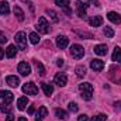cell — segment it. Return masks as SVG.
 Instances as JSON below:
<instances>
[{
  "instance_id": "19",
  "label": "cell",
  "mask_w": 121,
  "mask_h": 121,
  "mask_svg": "<svg viewBox=\"0 0 121 121\" xmlns=\"http://www.w3.org/2000/svg\"><path fill=\"white\" fill-rule=\"evenodd\" d=\"M10 13V4L7 1H0V14H9Z\"/></svg>"
},
{
  "instance_id": "9",
  "label": "cell",
  "mask_w": 121,
  "mask_h": 121,
  "mask_svg": "<svg viewBox=\"0 0 121 121\" xmlns=\"http://www.w3.org/2000/svg\"><path fill=\"white\" fill-rule=\"evenodd\" d=\"M0 99H1L4 103H10V104H11V101H13L14 96H13V93H11V91L1 90V91H0Z\"/></svg>"
},
{
  "instance_id": "7",
  "label": "cell",
  "mask_w": 121,
  "mask_h": 121,
  "mask_svg": "<svg viewBox=\"0 0 121 121\" xmlns=\"http://www.w3.org/2000/svg\"><path fill=\"white\" fill-rule=\"evenodd\" d=\"M17 69H18V72H20L23 76H28L31 73V66L27 62H20L18 66H17Z\"/></svg>"
},
{
  "instance_id": "33",
  "label": "cell",
  "mask_w": 121,
  "mask_h": 121,
  "mask_svg": "<svg viewBox=\"0 0 121 121\" xmlns=\"http://www.w3.org/2000/svg\"><path fill=\"white\" fill-rule=\"evenodd\" d=\"M76 32H78V34H79L80 37H86L87 39L93 38V35H91V34H89V32H85V31H76Z\"/></svg>"
},
{
  "instance_id": "44",
  "label": "cell",
  "mask_w": 121,
  "mask_h": 121,
  "mask_svg": "<svg viewBox=\"0 0 121 121\" xmlns=\"http://www.w3.org/2000/svg\"><path fill=\"white\" fill-rule=\"evenodd\" d=\"M21 1H30V0H21Z\"/></svg>"
},
{
  "instance_id": "23",
  "label": "cell",
  "mask_w": 121,
  "mask_h": 121,
  "mask_svg": "<svg viewBox=\"0 0 121 121\" xmlns=\"http://www.w3.org/2000/svg\"><path fill=\"white\" fill-rule=\"evenodd\" d=\"M42 90L47 96H51L54 93V86L51 83H42Z\"/></svg>"
},
{
  "instance_id": "45",
  "label": "cell",
  "mask_w": 121,
  "mask_h": 121,
  "mask_svg": "<svg viewBox=\"0 0 121 121\" xmlns=\"http://www.w3.org/2000/svg\"><path fill=\"white\" fill-rule=\"evenodd\" d=\"M120 85H121V79H120Z\"/></svg>"
},
{
  "instance_id": "38",
  "label": "cell",
  "mask_w": 121,
  "mask_h": 121,
  "mask_svg": "<svg viewBox=\"0 0 121 121\" xmlns=\"http://www.w3.org/2000/svg\"><path fill=\"white\" fill-rule=\"evenodd\" d=\"M34 111H35V108H34V107L31 106L30 108H28V114H34Z\"/></svg>"
},
{
  "instance_id": "25",
  "label": "cell",
  "mask_w": 121,
  "mask_h": 121,
  "mask_svg": "<svg viewBox=\"0 0 121 121\" xmlns=\"http://www.w3.org/2000/svg\"><path fill=\"white\" fill-rule=\"evenodd\" d=\"M55 114H56V117L59 118V120H68V113L65 111V110H62V108H56L55 110Z\"/></svg>"
},
{
  "instance_id": "1",
  "label": "cell",
  "mask_w": 121,
  "mask_h": 121,
  "mask_svg": "<svg viewBox=\"0 0 121 121\" xmlns=\"http://www.w3.org/2000/svg\"><path fill=\"white\" fill-rule=\"evenodd\" d=\"M79 89L82 91V99H85L87 101L93 99V86H91V83H80Z\"/></svg>"
},
{
  "instance_id": "42",
  "label": "cell",
  "mask_w": 121,
  "mask_h": 121,
  "mask_svg": "<svg viewBox=\"0 0 121 121\" xmlns=\"http://www.w3.org/2000/svg\"><path fill=\"white\" fill-rule=\"evenodd\" d=\"M17 121H27V118H26V117H18Z\"/></svg>"
},
{
  "instance_id": "18",
  "label": "cell",
  "mask_w": 121,
  "mask_h": 121,
  "mask_svg": "<svg viewBox=\"0 0 121 121\" xmlns=\"http://www.w3.org/2000/svg\"><path fill=\"white\" fill-rule=\"evenodd\" d=\"M56 6H59L60 9H63L66 13H70L69 11V0H55Z\"/></svg>"
},
{
  "instance_id": "17",
  "label": "cell",
  "mask_w": 121,
  "mask_h": 121,
  "mask_svg": "<svg viewBox=\"0 0 121 121\" xmlns=\"http://www.w3.org/2000/svg\"><path fill=\"white\" fill-rule=\"evenodd\" d=\"M27 104H28V99L27 97H20L17 100V108L18 110H26Z\"/></svg>"
},
{
  "instance_id": "16",
  "label": "cell",
  "mask_w": 121,
  "mask_h": 121,
  "mask_svg": "<svg viewBox=\"0 0 121 121\" xmlns=\"http://www.w3.org/2000/svg\"><path fill=\"white\" fill-rule=\"evenodd\" d=\"M16 55H17V49H16V47H14V45H9L7 49H6V56L11 59V58H14Z\"/></svg>"
},
{
  "instance_id": "13",
  "label": "cell",
  "mask_w": 121,
  "mask_h": 121,
  "mask_svg": "<svg viewBox=\"0 0 121 121\" xmlns=\"http://www.w3.org/2000/svg\"><path fill=\"white\" fill-rule=\"evenodd\" d=\"M89 24H90L91 27H100V26L103 24V17H101V16H94V17H91L90 20H89Z\"/></svg>"
},
{
  "instance_id": "27",
  "label": "cell",
  "mask_w": 121,
  "mask_h": 121,
  "mask_svg": "<svg viewBox=\"0 0 121 121\" xmlns=\"http://www.w3.org/2000/svg\"><path fill=\"white\" fill-rule=\"evenodd\" d=\"M47 14L51 17V20H52L54 23H58V21H59V17H58V14H56L54 10H47Z\"/></svg>"
},
{
  "instance_id": "3",
  "label": "cell",
  "mask_w": 121,
  "mask_h": 121,
  "mask_svg": "<svg viewBox=\"0 0 121 121\" xmlns=\"http://www.w3.org/2000/svg\"><path fill=\"white\" fill-rule=\"evenodd\" d=\"M37 30L41 34H48L51 31V27H49V24H48V21H47L45 17H39V20L37 23Z\"/></svg>"
},
{
  "instance_id": "22",
  "label": "cell",
  "mask_w": 121,
  "mask_h": 121,
  "mask_svg": "<svg viewBox=\"0 0 121 121\" xmlns=\"http://www.w3.org/2000/svg\"><path fill=\"white\" fill-rule=\"evenodd\" d=\"M78 10H83V11H86V9L90 6V1L89 0H78Z\"/></svg>"
},
{
  "instance_id": "11",
  "label": "cell",
  "mask_w": 121,
  "mask_h": 121,
  "mask_svg": "<svg viewBox=\"0 0 121 121\" xmlns=\"http://www.w3.org/2000/svg\"><path fill=\"white\" fill-rule=\"evenodd\" d=\"M107 18H108L111 23H114V24H121V16L118 13H116V11H110V13L107 14Z\"/></svg>"
},
{
  "instance_id": "31",
  "label": "cell",
  "mask_w": 121,
  "mask_h": 121,
  "mask_svg": "<svg viewBox=\"0 0 121 121\" xmlns=\"http://www.w3.org/2000/svg\"><path fill=\"white\" fill-rule=\"evenodd\" d=\"M107 120V116L106 114H97L96 117H93L91 121H106Z\"/></svg>"
},
{
  "instance_id": "29",
  "label": "cell",
  "mask_w": 121,
  "mask_h": 121,
  "mask_svg": "<svg viewBox=\"0 0 121 121\" xmlns=\"http://www.w3.org/2000/svg\"><path fill=\"white\" fill-rule=\"evenodd\" d=\"M47 114H48V110H47V107H44V106H41L39 108H38V117L39 118H44V117H47Z\"/></svg>"
},
{
  "instance_id": "21",
  "label": "cell",
  "mask_w": 121,
  "mask_h": 121,
  "mask_svg": "<svg viewBox=\"0 0 121 121\" xmlns=\"http://www.w3.org/2000/svg\"><path fill=\"white\" fill-rule=\"evenodd\" d=\"M75 72H76V76L78 78H83L86 75V66L85 65H78L76 69H75Z\"/></svg>"
},
{
  "instance_id": "8",
  "label": "cell",
  "mask_w": 121,
  "mask_h": 121,
  "mask_svg": "<svg viewBox=\"0 0 121 121\" xmlns=\"http://www.w3.org/2000/svg\"><path fill=\"white\" fill-rule=\"evenodd\" d=\"M68 45H69L68 37H65V35H58V37H56V47H58L59 49H65Z\"/></svg>"
},
{
  "instance_id": "40",
  "label": "cell",
  "mask_w": 121,
  "mask_h": 121,
  "mask_svg": "<svg viewBox=\"0 0 121 121\" xmlns=\"http://www.w3.org/2000/svg\"><path fill=\"white\" fill-rule=\"evenodd\" d=\"M3 56H4V51L0 48V59H3Z\"/></svg>"
},
{
  "instance_id": "41",
  "label": "cell",
  "mask_w": 121,
  "mask_h": 121,
  "mask_svg": "<svg viewBox=\"0 0 121 121\" xmlns=\"http://www.w3.org/2000/svg\"><path fill=\"white\" fill-rule=\"evenodd\" d=\"M91 3H94V6H97V7H99V6H100V4H99V1H97V0H91Z\"/></svg>"
},
{
  "instance_id": "26",
  "label": "cell",
  "mask_w": 121,
  "mask_h": 121,
  "mask_svg": "<svg viewBox=\"0 0 121 121\" xmlns=\"http://www.w3.org/2000/svg\"><path fill=\"white\" fill-rule=\"evenodd\" d=\"M11 110H13V107L10 106V103H4V101H3V103L0 104V111H1V113H10Z\"/></svg>"
},
{
  "instance_id": "43",
  "label": "cell",
  "mask_w": 121,
  "mask_h": 121,
  "mask_svg": "<svg viewBox=\"0 0 121 121\" xmlns=\"http://www.w3.org/2000/svg\"><path fill=\"white\" fill-rule=\"evenodd\" d=\"M35 121H42V118H39V117L37 116V117H35Z\"/></svg>"
},
{
  "instance_id": "28",
  "label": "cell",
  "mask_w": 121,
  "mask_h": 121,
  "mask_svg": "<svg viewBox=\"0 0 121 121\" xmlns=\"http://www.w3.org/2000/svg\"><path fill=\"white\" fill-rule=\"evenodd\" d=\"M30 41H31V44L37 45V44L39 42V35H38L37 32H31L30 34Z\"/></svg>"
},
{
  "instance_id": "6",
  "label": "cell",
  "mask_w": 121,
  "mask_h": 121,
  "mask_svg": "<svg viewBox=\"0 0 121 121\" xmlns=\"http://www.w3.org/2000/svg\"><path fill=\"white\" fill-rule=\"evenodd\" d=\"M23 91L27 93V94H32V96H35V94L38 93V87L35 86L34 82H30V83H26V85L23 86Z\"/></svg>"
},
{
  "instance_id": "39",
  "label": "cell",
  "mask_w": 121,
  "mask_h": 121,
  "mask_svg": "<svg viewBox=\"0 0 121 121\" xmlns=\"http://www.w3.org/2000/svg\"><path fill=\"white\" fill-rule=\"evenodd\" d=\"M56 63H58V66H63V59H58Z\"/></svg>"
},
{
  "instance_id": "12",
  "label": "cell",
  "mask_w": 121,
  "mask_h": 121,
  "mask_svg": "<svg viewBox=\"0 0 121 121\" xmlns=\"http://www.w3.org/2000/svg\"><path fill=\"white\" fill-rule=\"evenodd\" d=\"M6 83H7L9 86H11V87H18L20 79H18L17 76H7V78H6Z\"/></svg>"
},
{
  "instance_id": "5",
  "label": "cell",
  "mask_w": 121,
  "mask_h": 121,
  "mask_svg": "<svg viewBox=\"0 0 121 121\" xmlns=\"http://www.w3.org/2000/svg\"><path fill=\"white\" fill-rule=\"evenodd\" d=\"M54 82H55L58 86L63 87V86L68 83V76H66L63 72H59V73H56V75H55V78H54Z\"/></svg>"
},
{
  "instance_id": "35",
  "label": "cell",
  "mask_w": 121,
  "mask_h": 121,
  "mask_svg": "<svg viewBox=\"0 0 121 121\" xmlns=\"http://www.w3.org/2000/svg\"><path fill=\"white\" fill-rule=\"evenodd\" d=\"M78 121H89V117H87L86 114H82V116L78 117Z\"/></svg>"
},
{
  "instance_id": "37",
  "label": "cell",
  "mask_w": 121,
  "mask_h": 121,
  "mask_svg": "<svg viewBox=\"0 0 121 121\" xmlns=\"http://www.w3.org/2000/svg\"><path fill=\"white\" fill-rule=\"evenodd\" d=\"M6 121H16V120H14V116L9 113V116H7V118H6Z\"/></svg>"
},
{
  "instance_id": "30",
  "label": "cell",
  "mask_w": 121,
  "mask_h": 121,
  "mask_svg": "<svg viewBox=\"0 0 121 121\" xmlns=\"http://www.w3.org/2000/svg\"><path fill=\"white\" fill-rule=\"evenodd\" d=\"M104 35H106L107 38H113V37H114V30H113L111 27H106V28H104Z\"/></svg>"
},
{
  "instance_id": "24",
  "label": "cell",
  "mask_w": 121,
  "mask_h": 121,
  "mask_svg": "<svg viewBox=\"0 0 121 121\" xmlns=\"http://www.w3.org/2000/svg\"><path fill=\"white\" fill-rule=\"evenodd\" d=\"M34 65H35V68H37L38 73H39L41 76H44V75H45V68H44V65H42L39 60H37V59H34Z\"/></svg>"
},
{
  "instance_id": "36",
  "label": "cell",
  "mask_w": 121,
  "mask_h": 121,
  "mask_svg": "<svg viewBox=\"0 0 121 121\" xmlns=\"http://www.w3.org/2000/svg\"><path fill=\"white\" fill-rule=\"evenodd\" d=\"M78 14H79V17H82V18L86 17V11H83V10H78Z\"/></svg>"
},
{
  "instance_id": "4",
  "label": "cell",
  "mask_w": 121,
  "mask_h": 121,
  "mask_svg": "<svg viewBox=\"0 0 121 121\" xmlns=\"http://www.w3.org/2000/svg\"><path fill=\"white\" fill-rule=\"evenodd\" d=\"M70 55H72L75 59H80V58H83V55H85V49H83V47L79 45V44H73V45L70 47Z\"/></svg>"
},
{
  "instance_id": "14",
  "label": "cell",
  "mask_w": 121,
  "mask_h": 121,
  "mask_svg": "<svg viewBox=\"0 0 121 121\" xmlns=\"http://www.w3.org/2000/svg\"><path fill=\"white\" fill-rule=\"evenodd\" d=\"M94 54H97V55H100V56L106 55V54H107V47H106L104 44L96 45V47H94Z\"/></svg>"
},
{
  "instance_id": "20",
  "label": "cell",
  "mask_w": 121,
  "mask_h": 121,
  "mask_svg": "<svg viewBox=\"0 0 121 121\" xmlns=\"http://www.w3.org/2000/svg\"><path fill=\"white\" fill-rule=\"evenodd\" d=\"M111 59L114 60V62L121 63V48H118V47H116V48H114V52H113Z\"/></svg>"
},
{
  "instance_id": "34",
  "label": "cell",
  "mask_w": 121,
  "mask_h": 121,
  "mask_svg": "<svg viewBox=\"0 0 121 121\" xmlns=\"http://www.w3.org/2000/svg\"><path fill=\"white\" fill-rule=\"evenodd\" d=\"M6 42H7V38H6V35L0 31V45H1V44H6Z\"/></svg>"
},
{
  "instance_id": "15",
  "label": "cell",
  "mask_w": 121,
  "mask_h": 121,
  "mask_svg": "<svg viewBox=\"0 0 121 121\" xmlns=\"http://www.w3.org/2000/svg\"><path fill=\"white\" fill-rule=\"evenodd\" d=\"M13 11H14V16L17 17V20H18V21H24V18H26V14H24V11L21 10V7L16 6Z\"/></svg>"
},
{
  "instance_id": "32",
  "label": "cell",
  "mask_w": 121,
  "mask_h": 121,
  "mask_svg": "<svg viewBox=\"0 0 121 121\" xmlns=\"http://www.w3.org/2000/svg\"><path fill=\"white\" fill-rule=\"evenodd\" d=\"M69 110H70L72 113H76V111L79 110V107H78L76 103H69Z\"/></svg>"
},
{
  "instance_id": "10",
  "label": "cell",
  "mask_w": 121,
  "mask_h": 121,
  "mask_svg": "<svg viewBox=\"0 0 121 121\" xmlns=\"http://www.w3.org/2000/svg\"><path fill=\"white\" fill-rule=\"evenodd\" d=\"M90 68L94 70V72H100L103 68H104V62L101 59H93L90 62Z\"/></svg>"
},
{
  "instance_id": "2",
  "label": "cell",
  "mask_w": 121,
  "mask_h": 121,
  "mask_svg": "<svg viewBox=\"0 0 121 121\" xmlns=\"http://www.w3.org/2000/svg\"><path fill=\"white\" fill-rule=\"evenodd\" d=\"M14 39H16V44H17L18 49H27V35H26V32H23V31L17 32Z\"/></svg>"
}]
</instances>
